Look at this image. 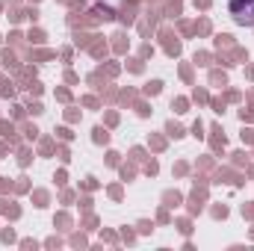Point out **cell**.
Wrapping results in <instances>:
<instances>
[{"mask_svg": "<svg viewBox=\"0 0 254 251\" xmlns=\"http://www.w3.org/2000/svg\"><path fill=\"white\" fill-rule=\"evenodd\" d=\"M228 12L240 27H254V0H228Z\"/></svg>", "mask_w": 254, "mask_h": 251, "instance_id": "cell-1", "label": "cell"}]
</instances>
